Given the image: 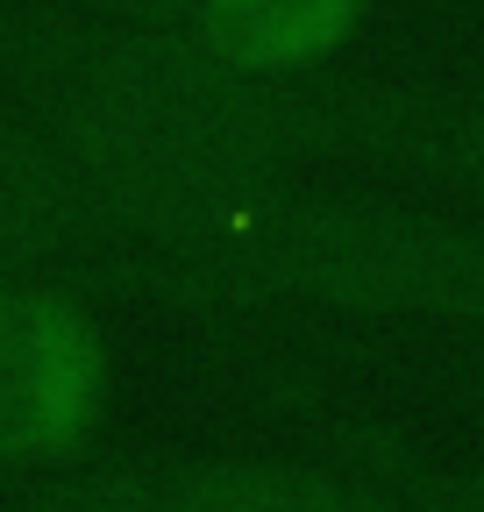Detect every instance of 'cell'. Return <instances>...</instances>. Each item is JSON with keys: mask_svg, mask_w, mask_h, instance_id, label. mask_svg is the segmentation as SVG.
Wrapping results in <instances>:
<instances>
[{"mask_svg": "<svg viewBox=\"0 0 484 512\" xmlns=\"http://www.w3.org/2000/svg\"><path fill=\"white\" fill-rule=\"evenodd\" d=\"M129 256L136 221L121 200L43 121L0 100V285H72L86 299H121Z\"/></svg>", "mask_w": 484, "mask_h": 512, "instance_id": "5b68a950", "label": "cell"}, {"mask_svg": "<svg viewBox=\"0 0 484 512\" xmlns=\"http://www.w3.org/2000/svg\"><path fill=\"white\" fill-rule=\"evenodd\" d=\"M107 328L72 285H0V477L93 456L107 420Z\"/></svg>", "mask_w": 484, "mask_h": 512, "instance_id": "277c9868", "label": "cell"}, {"mask_svg": "<svg viewBox=\"0 0 484 512\" xmlns=\"http://www.w3.org/2000/svg\"><path fill=\"white\" fill-rule=\"evenodd\" d=\"M93 15H121V22H150V29H178L193 36V0H79Z\"/></svg>", "mask_w": 484, "mask_h": 512, "instance_id": "9c48e42d", "label": "cell"}, {"mask_svg": "<svg viewBox=\"0 0 484 512\" xmlns=\"http://www.w3.org/2000/svg\"><path fill=\"white\" fill-rule=\"evenodd\" d=\"M121 299L193 320L314 313L484 335V214L278 178L143 235Z\"/></svg>", "mask_w": 484, "mask_h": 512, "instance_id": "7a4b0ae2", "label": "cell"}, {"mask_svg": "<svg viewBox=\"0 0 484 512\" xmlns=\"http://www.w3.org/2000/svg\"><path fill=\"white\" fill-rule=\"evenodd\" d=\"M371 79H257L200 36L93 15L79 0H0V100L43 121L136 221V242L235 192L356 157Z\"/></svg>", "mask_w": 484, "mask_h": 512, "instance_id": "6da1fadb", "label": "cell"}, {"mask_svg": "<svg viewBox=\"0 0 484 512\" xmlns=\"http://www.w3.org/2000/svg\"><path fill=\"white\" fill-rule=\"evenodd\" d=\"M371 0H193V36L257 79H328Z\"/></svg>", "mask_w": 484, "mask_h": 512, "instance_id": "52a82bcc", "label": "cell"}, {"mask_svg": "<svg viewBox=\"0 0 484 512\" xmlns=\"http://www.w3.org/2000/svg\"><path fill=\"white\" fill-rule=\"evenodd\" d=\"M292 413L314 427V441L328 448V456L356 463L363 477H378L392 498H406L413 512H484V477L463 470V463H442L435 448H420L413 434L385 427V420H363V413H335L321 406L307 384H285Z\"/></svg>", "mask_w": 484, "mask_h": 512, "instance_id": "ba28073f", "label": "cell"}, {"mask_svg": "<svg viewBox=\"0 0 484 512\" xmlns=\"http://www.w3.org/2000/svg\"><path fill=\"white\" fill-rule=\"evenodd\" d=\"M349 164L385 171L413 192H442V200L484 214V93L378 86Z\"/></svg>", "mask_w": 484, "mask_h": 512, "instance_id": "8992f818", "label": "cell"}, {"mask_svg": "<svg viewBox=\"0 0 484 512\" xmlns=\"http://www.w3.org/2000/svg\"><path fill=\"white\" fill-rule=\"evenodd\" d=\"M0 512H413L342 456H79L0 477Z\"/></svg>", "mask_w": 484, "mask_h": 512, "instance_id": "3957f363", "label": "cell"}]
</instances>
